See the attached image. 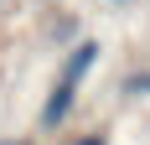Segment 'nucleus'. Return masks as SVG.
I'll list each match as a JSON object with an SVG mask.
<instances>
[{
	"mask_svg": "<svg viewBox=\"0 0 150 145\" xmlns=\"http://www.w3.org/2000/svg\"><path fill=\"white\" fill-rule=\"evenodd\" d=\"M0 145H31V140H16V135H5V140H0Z\"/></svg>",
	"mask_w": 150,
	"mask_h": 145,
	"instance_id": "obj_5",
	"label": "nucleus"
},
{
	"mask_svg": "<svg viewBox=\"0 0 150 145\" xmlns=\"http://www.w3.org/2000/svg\"><path fill=\"white\" fill-rule=\"evenodd\" d=\"M73 109H78V83H67V78H57V83H52V93H47V104H42V114H36V124H42V135L62 130V124L73 119Z\"/></svg>",
	"mask_w": 150,
	"mask_h": 145,
	"instance_id": "obj_1",
	"label": "nucleus"
},
{
	"mask_svg": "<svg viewBox=\"0 0 150 145\" xmlns=\"http://www.w3.org/2000/svg\"><path fill=\"white\" fill-rule=\"evenodd\" d=\"M124 93H129V99H150V68L129 72V78H124Z\"/></svg>",
	"mask_w": 150,
	"mask_h": 145,
	"instance_id": "obj_3",
	"label": "nucleus"
},
{
	"mask_svg": "<svg viewBox=\"0 0 150 145\" xmlns=\"http://www.w3.org/2000/svg\"><path fill=\"white\" fill-rule=\"evenodd\" d=\"M98 57H104V42H98V36H78V42L62 52V78L83 88V78L98 68Z\"/></svg>",
	"mask_w": 150,
	"mask_h": 145,
	"instance_id": "obj_2",
	"label": "nucleus"
},
{
	"mask_svg": "<svg viewBox=\"0 0 150 145\" xmlns=\"http://www.w3.org/2000/svg\"><path fill=\"white\" fill-rule=\"evenodd\" d=\"M0 5H5V0H0Z\"/></svg>",
	"mask_w": 150,
	"mask_h": 145,
	"instance_id": "obj_6",
	"label": "nucleus"
},
{
	"mask_svg": "<svg viewBox=\"0 0 150 145\" xmlns=\"http://www.w3.org/2000/svg\"><path fill=\"white\" fill-rule=\"evenodd\" d=\"M67 145H109V130H83L78 140H67Z\"/></svg>",
	"mask_w": 150,
	"mask_h": 145,
	"instance_id": "obj_4",
	"label": "nucleus"
}]
</instances>
